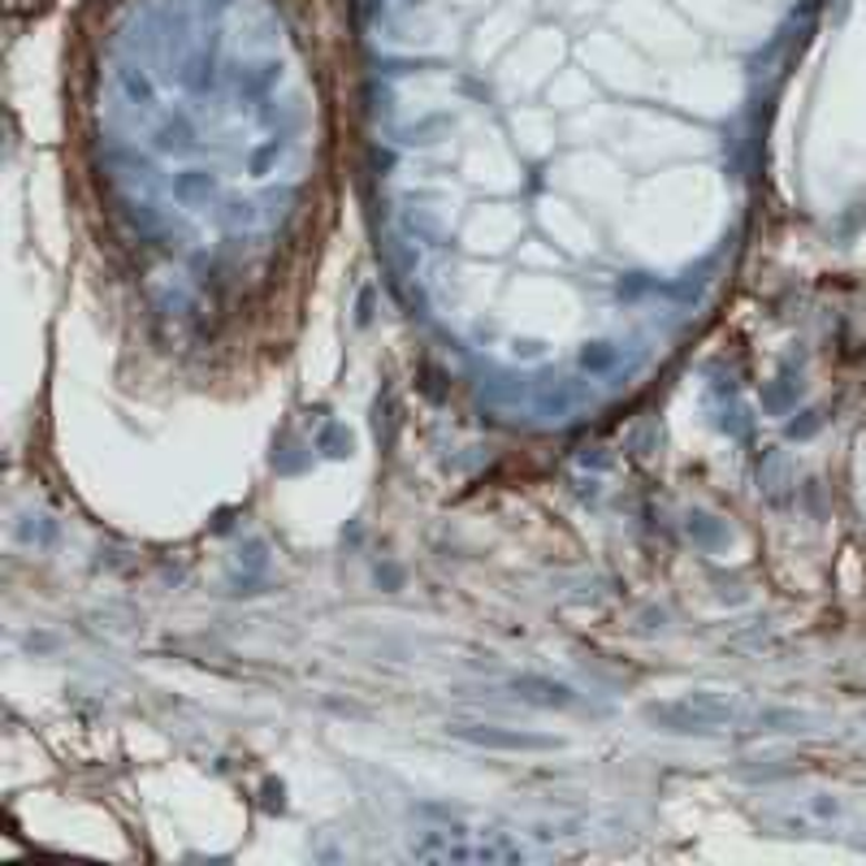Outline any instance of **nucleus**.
<instances>
[{"mask_svg":"<svg viewBox=\"0 0 866 866\" xmlns=\"http://www.w3.org/2000/svg\"><path fill=\"white\" fill-rule=\"evenodd\" d=\"M416 858L425 863H515L520 845L503 840L499 831H464V827H430L416 845Z\"/></svg>","mask_w":866,"mask_h":866,"instance_id":"1","label":"nucleus"},{"mask_svg":"<svg viewBox=\"0 0 866 866\" xmlns=\"http://www.w3.org/2000/svg\"><path fill=\"white\" fill-rule=\"evenodd\" d=\"M455 737H464V741H473V746H485V749H551L554 741L551 737H520V732H503V728H473V724H455L451 728Z\"/></svg>","mask_w":866,"mask_h":866,"instance_id":"2","label":"nucleus"},{"mask_svg":"<svg viewBox=\"0 0 866 866\" xmlns=\"http://www.w3.org/2000/svg\"><path fill=\"white\" fill-rule=\"evenodd\" d=\"M512 689L520 702H533V707H572L577 702V693L568 685L547 680V676H515Z\"/></svg>","mask_w":866,"mask_h":866,"instance_id":"3","label":"nucleus"},{"mask_svg":"<svg viewBox=\"0 0 866 866\" xmlns=\"http://www.w3.org/2000/svg\"><path fill=\"white\" fill-rule=\"evenodd\" d=\"M607 364H611V352H607V347H590V352H585V368H607Z\"/></svg>","mask_w":866,"mask_h":866,"instance_id":"4","label":"nucleus"}]
</instances>
